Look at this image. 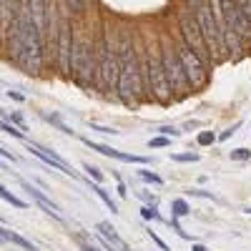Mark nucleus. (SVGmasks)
I'll list each match as a JSON object with an SVG mask.
<instances>
[{
  "label": "nucleus",
  "instance_id": "f257e3e1",
  "mask_svg": "<svg viewBox=\"0 0 251 251\" xmlns=\"http://www.w3.org/2000/svg\"><path fill=\"white\" fill-rule=\"evenodd\" d=\"M10 50L13 58L25 68V73H40L43 66V40H40V28L35 20L28 15V10L20 5L13 18V30H10Z\"/></svg>",
  "mask_w": 251,
  "mask_h": 251
},
{
  "label": "nucleus",
  "instance_id": "f03ea898",
  "mask_svg": "<svg viewBox=\"0 0 251 251\" xmlns=\"http://www.w3.org/2000/svg\"><path fill=\"white\" fill-rule=\"evenodd\" d=\"M71 73L80 86H91V80L96 75V48L88 35H73Z\"/></svg>",
  "mask_w": 251,
  "mask_h": 251
},
{
  "label": "nucleus",
  "instance_id": "7ed1b4c3",
  "mask_svg": "<svg viewBox=\"0 0 251 251\" xmlns=\"http://www.w3.org/2000/svg\"><path fill=\"white\" fill-rule=\"evenodd\" d=\"M121 50H123V63H121V71H118V83L116 88L121 91V98L123 103H136V96L141 93V80H138V63H136V55H133V48L128 46V40L121 43Z\"/></svg>",
  "mask_w": 251,
  "mask_h": 251
},
{
  "label": "nucleus",
  "instance_id": "20e7f679",
  "mask_svg": "<svg viewBox=\"0 0 251 251\" xmlns=\"http://www.w3.org/2000/svg\"><path fill=\"white\" fill-rule=\"evenodd\" d=\"M96 55H98V66H96V86L98 88H103V91H113L116 88V83H118V71H121V63H118V58L111 53V46L103 40L100 43V48L96 50Z\"/></svg>",
  "mask_w": 251,
  "mask_h": 251
},
{
  "label": "nucleus",
  "instance_id": "39448f33",
  "mask_svg": "<svg viewBox=\"0 0 251 251\" xmlns=\"http://www.w3.org/2000/svg\"><path fill=\"white\" fill-rule=\"evenodd\" d=\"M196 25L206 40V48L208 53H211L214 58L219 55V50H224L221 46V35H219V25H216V15H214V5H208V3H201L196 8Z\"/></svg>",
  "mask_w": 251,
  "mask_h": 251
},
{
  "label": "nucleus",
  "instance_id": "423d86ee",
  "mask_svg": "<svg viewBox=\"0 0 251 251\" xmlns=\"http://www.w3.org/2000/svg\"><path fill=\"white\" fill-rule=\"evenodd\" d=\"M176 55H178V60H181V68H183L186 78H188V86H191V88H203L206 80H208V73H206V66H203V58H199L186 43L178 46Z\"/></svg>",
  "mask_w": 251,
  "mask_h": 251
},
{
  "label": "nucleus",
  "instance_id": "0eeeda50",
  "mask_svg": "<svg viewBox=\"0 0 251 251\" xmlns=\"http://www.w3.org/2000/svg\"><path fill=\"white\" fill-rule=\"evenodd\" d=\"M161 68L166 73V78H169V86L171 91H186L188 88V78L181 68V60L174 50V46L169 43V40H163V53H161Z\"/></svg>",
  "mask_w": 251,
  "mask_h": 251
},
{
  "label": "nucleus",
  "instance_id": "6e6552de",
  "mask_svg": "<svg viewBox=\"0 0 251 251\" xmlns=\"http://www.w3.org/2000/svg\"><path fill=\"white\" fill-rule=\"evenodd\" d=\"M143 71H146V78H149L151 93H153L161 103H169V98H171V86H169V78H166V73H163V68H161V60H156L153 55H149Z\"/></svg>",
  "mask_w": 251,
  "mask_h": 251
},
{
  "label": "nucleus",
  "instance_id": "1a4fd4ad",
  "mask_svg": "<svg viewBox=\"0 0 251 251\" xmlns=\"http://www.w3.org/2000/svg\"><path fill=\"white\" fill-rule=\"evenodd\" d=\"M181 33L186 38V46L191 48L199 58H206V55L211 58V53H208V48H206V40H203V35L196 25V20L188 18V13H181Z\"/></svg>",
  "mask_w": 251,
  "mask_h": 251
},
{
  "label": "nucleus",
  "instance_id": "9d476101",
  "mask_svg": "<svg viewBox=\"0 0 251 251\" xmlns=\"http://www.w3.org/2000/svg\"><path fill=\"white\" fill-rule=\"evenodd\" d=\"M71 50H73V30L71 23L63 18L58 28V66L63 73H71Z\"/></svg>",
  "mask_w": 251,
  "mask_h": 251
},
{
  "label": "nucleus",
  "instance_id": "9b49d317",
  "mask_svg": "<svg viewBox=\"0 0 251 251\" xmlns=\"http://www.w3.org/2000/svg\"><path fill=\"white\" fill-rule=\"evenodd\" d=\"M28 151L30 153H35L43 163H48V166H53V169H58L60 174H66V176H73V178H78V174L71 169V163H66L60 156H55L53 151H46L43 146H38V143H28Z\"/></svg>",
  "mask_w": 251,
  "mask_h": 251
},
{
  "label": "nucleus",
  "instance_id": "f8f14e48",
  "mask_svg": "<svg viewBox=\"0 0 251 251\" xmlns=\"http://www.w3.org/2000/svg\"><path fill=\"white\" fill-rule=\"evenodd\" d=\"M83 143H86L88 149H93V151H98V153H103V156H108V158H118V161H126V163H138V166H146V163H149V158H146V156H133V153H121V151L111 149V146H103V143H96V141H91V138H83Z\"/></svg>",
  "mask_w": 251,
  "mask_h": 251
},
{
  "label": "nucleus",
  "instance_id": "ddd939ff",
  "mask_svg": "<svg viewBox=\"0 0 251 251\" xmlns=\"http://www.w3.org/2000/svg\"><path fill=\"white\" fill-rule=\"evenodd\" d=\"M23 186H25V191H28V194H30V196H33V199H35L40 206H43V211H46V214H50L53 219L63 221V216H60V211H58V206H55V203H53V201H50V199H48L43 191H38L35 186H30V183H25V181H23Z\"/></svg>",
  "mask_w": 251,
  "mask_h": 251
},
{
  "label": "nucleus",
  "instance_id": "4468645a",
  "mask_svg": "<svg viewBox=\"0 0 251 251\" xmlns=\"http://www.w3.org/2000/svg\"><path fill=\"white\" fill-rule=\"evenodd\" d=\"M91 191H96V196H98L103 203H106V206L111 208V214H118V206H116V201H113V199H111L106 191H103V188H100L98 183H93V186H91Z\"/></svg>",
  "mask_w": 251,
  "mask_h": 251
},
{
  "label": "nucleus",
  "instance_id": "2eb2a0df",
  "mask_svg": "<svg viewBox=\"0 0 251 251\" xmlns=\"http://www.w3.org/2000/svg\"><path fill=\"white\" fill-rule=\"evenodd\" d=\"M0 199H5V201H8L10 206H15V208H25V206H28L25 201H20L18 196H13V194L8 191V188H5L3 183H0Z\"/></svg>",
  "mask_w": 251,
  "mask_h": 251
},
{
  "label": "nucleus",
  "instance_id": "dca6fc26",
  "mask_svg": "<svg viewBox=\"0 0 251 251\" xmlns=\"http://www.w3.org/2000/svg\"><path fill=\"white\" fill-rule=\"evenodd\" d=\"M171 208H174V219H178V216H188V214H191V206H188L183 199H176V201L171 203Z\"/></svg>",
  "mask_w": 251,
  "mask_h": 251
},
{
  "label": "nucleus",
  "instance_id": "f3484780",
  "mask_svg": "<svg viewBox=\"0 0 251 251\" xmlns=\"http://www.w3.org/2000/svg\"><path fill=\"white\" fill-rule=\"evenodd\" d=\"M66 5L73 15H83L88 10V0H66Z\"/></svg>",
  "mask_w": 251,
  "mask_h": 251
},
{
  "label": "nucleus",
  "instance_id": "a211bd4d",
  "mask_svg": "<svg viewBox=\"0 0 251 251\" xmlns=\"http://www.w3.org/2000/svg\"><path fill=\"white\" fill-rule=\"evenodd\" d=\"M171 161H176V163H196L199 153H171Z\"/></svg>",
  "mask_w": 251,
  "mask_h": 251
},
{
  "label": "nucleus",
  "instance_id": "6ab92c4d",
  "mask_svg": "<svg viewBox=\"0 0 251 251\" xmlns=\"http://www.w3.org/2000/svg\"><path fill=\"white\" fill-rule=\"evenodd\" d=\"M234 5L239 8V13L251 23V0H234Z\"/></svg>",
  "mask_w": 251,
  "mask_h": 251
},
{
  "label": "nucleus",
  "instance_id": "aec40b11",
  "mask_svg": "<svg viewBox=\"0 0 251 251\" xmlns=\"http://www.w3.org/2000/svg\"><path fill=\"white\" fill-rule=\"evenodd\" d=\"M0 131H5V133H10V136H15V138H23V131H18L13 123H8V121H0Z\"/></svg>",
  "mask_w": 251,
  "mask_h": 251
},
{
  "label": "nucleus",
  "instance_id": "412c9836",
  "mask_svg": "<svg viewBox=\"0 0 251 251\" xmlns=\"http://www.w3.org/2000/svg\"><path fill=\"white\" fill-rule=\"evenodd\" d=\"M228 156H231V161H249L251 158V151L249 149H234Z\"/></svg>",
  "mask_w": 251,
  "mask_h": 251
},
{
  "label": "nucleus",
  "instance_id": "4be33fe9",
  "mask_svg": "<svg viewBox=\"0 0 251 251\" xmlns=\"http://www.w3.org/2000/svg\"><path fill=\"white\" fill-rule=\"evenodd\" d=\"M83 169L88 171V176H91L96 183H100V181H103V174H100V169H96V166H91V163H83Z\"/></svg>",
  "mask_w": 251,
  "mask_h": 251
},
{
  "label": "nucleus",
  "instance_id": "5701e85b",
  "mask_svg": "<svg viewBox=\"0 0 251 251\" xmlns=\"http://www.w3.org/2000/svg\"><path fill=\"white\" fill-rule=\"evenodd\" d=\"M46 118H48V121H50L53 126H58V128H60L63 133H71V136H73V128H71V126H66V123H63V121H60L58 116H46Z\"/></svg>",
  "mask_w": 251,
  "mask_h": 251
},
{
  "label": "nucleus",
  "instance_id": "b1692460",
  "mask_svg": "<svg viewBox=\"0 0 251 251\" xmlns=\"http://www.w3.org/2000/svg\"><path fill=\"white\" fill-rule=\"evenodd\" d=\"M141 216H143V219H149V221H156V219H158L156 206H143V208H141Z\"/></svg>",
  "mask_w": 251,
  "mask_h": 251
},
{
  "label": "nucleus",
  "instance_id": "393cba45",
  "mask_svg": "<svg viewBox=\"0 0 251 251\" xmlns=\"http://www.w3.org/2000/svg\"><path fill=\"white\" fill-rule=\"evenodd\" d=\"M216 141V136L211 133V131H203V133H199V146H211Z\"/></svg>",
  "mask_w": 251,
  "mask_h": 251
},
{
  "label": "nucleus",
  "instance_id": "a878e982",
  "mask_svg": "<svg viewBox=\"0 0 251 251\" xmlns=\"http://www.w3.org/2000/svg\"><path fill=\"white\" fill-rule=\"evenodd\" d=\"M141 174V178L143 181H151V183H156V186H161L163 183V178L161 176H156V174H151V171H138Z\"/></svg>",
  "mask_w": 251,
  "mask_h": 251
},
{
  "label": "nucleus",
  "instance_id": "bb28decb",
  "mask_svg": "<svg viewBox=\"0 0 251 251\" xmlns=\"http://www.w3.org/2000/svg\"><path fill=\"white\" fill-rule=\"evenodd\" d=\"M169 143H171V141L166 138V136H161V138H151V141H149L151 149H163V146H169Z\"/></svg>",
  "mask_w": 251,
  "mask_h": 251
},
{
  "label": "nucleus",
  "instance_id": "cd10ccee",
  "mask_svg": "<svg viewBox=\"0 0 251 251\" xmlns=\"http://www.w3.org/2000/svg\"><path fill=\"white\" fill-rule=\"evenodd\" d=\"M158 131H161L163 136H171V138H178V136H181V131H176L174 126H163V128H158Z\"/></svg>",
  "mask_w": 251,
  "mask_h": 251
},
{
  "label": "nucleus",
  "instance_id": "c85d7f7f",
  "mask_svg": "<svg viewBox=\"0 0 251 251\" xmlns=\"http://www.w3.org/2000/svg\"><path fill=\"white\" fill-rule=\"evenodd\" d=\"M188 194H194V196H201V199H214V196L208 194V191H201V188H191V191H188Z\"/></svg>",
  "mask_w": 251,
  "mask_h": 251
},
{
  "label": "nucleus",
  "instance_id": "c756f323",
  "mask_svg": "<svg viewBox=\"0 0 251 251\" xmlns=\"http://www.w3.org/2000/svg\"><path fill=\"white\" fill-rule=\"evenodd\" d=\"M91 128H96V131H100V133H118L116 128H103V126H98V123H91Z\"/></svg>",
  "mask_w": 251,
  "mask_h": 251
},
{
  "label": "nucleus",
  "instance_id": "7c9ffc66",
  "mask_svg": "<svg viewBox=\"0 0 251 251\" xmlns=\"http://www.w3.org/2000/svg\"><path fill=\"white\" fill-rule=\"evenodd\" d=\"M149 236H151V239H153V241H156V244H158V246L163 249V251H169V246H166V244H163V241H161V239H158V236L153 234V231H149Z\"/></svg>",
  "mask_w": 251,
  "mask_h": 251
},
{
  "label": "nucleus",
  "instance_id": "2f4dec72",
  "mask_svg": "<svg viewBox=\"0 0 251 251\" xmlns=\"http://www.w3.org/2000/svg\"><path fill=\"white\" fill-rule=\"evenodd\" d=\"M0 156H3V158H8V161H15V156H13L10 151H5V149H0Z\"/></svg>",
  "mask_w": 251,
  "mask_h": 251
},
{
  "label": "nucleus",
  "instance_id": "473e14b6",
  "mask_svg": "<svg viewBox=\"0 0 251 251\" xmlns=\"http://www.w3.org/2000/svg\"><path fill=\"white\" fill-rule=\"evenodd\" d=\"M234 133H236V126H234V128H228V131H226V133L221 136V141H226V138H231Z\"/></svg>",
  "mask_w": 251,
  "mask_h": 251
},
{
  "label": "nucleus",
  "instance_id": "72a5a7b5",
  "mask_svg": "<svg viewBox=\"0 0 251 251\" xmlns=\"http://www.w3.org/2000/svg\"><path fill=\"white\" fill-rule=\"evenodd\" d=\"M0 239L8 241V228H3V226H0Z\"/></svg>",
  "mask_w": 251,
  "mask_h": 251
},
{
  "label": "nucleus",
  "instance_id": "f704fd0d",
  "mask_svg": "<svg viewBox=\"0 0 251 251\" xmlns=\"http://www.w3.org/2000/svg\"><path fill=\"white\" fill-rule=\"evenodd\" d=\"M83 251H100V249H96V246H91V244H83Z\"/></svg>",
  "mask_w": 251,
  "mask_h": 251
},
{
  "label": "nucleus",
  "instance_id": "c9c22d12",
  "mask_svg": "<svg viewBox=\"0 0 251 251\" xmlns=\"http://www.w3.org/2000/svg\"><path fill=\"white\" fill-rule=\"evenodd\" d=\"M194 251H206V249H203L201 244H196V246H194Z\"/></svg>",
  "mask_w": 251,
  "mask_h": 251
},
{
  "label": "nucleus",
  "instance_id": "e433bc0d",
  "mask_svg": "<svg viewBox=\"0 0 251 251\" xmlns=\"http://www.w3.org/2000/svg\"><path fill=\"white\" fill-rule=\"evenodd\" d=\"M3 113H5V111H3V108H0V116H3Z\"/></svg>",
  "mask_w": 251,
  "mask_h": 251
},
{
  "label": "nucleus",
  "instance_id": "4c0bfd02",
  "mask_svg": "<svg viewBox=\"0 0 251 251\" xmlns=\"http://www.w3.org/2000/svg\"><path fill=\"white\" fill-rule=\"evenodd\" d=\"M246 211H249V214H251V206H249V208H246Z\"/></svg>",
  "mask_w": 251,
  "mask_h": 251
}]
</instances>
